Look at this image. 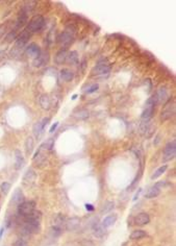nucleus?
<instances>
[{
  "instance_id": "obj_28",
  "label": "nucleus",
  "mask_w": 176,
  "mask_h": 246,
  "mask_svg": "<svg viewBox=\"0 0 176 246\" xmlns=\"http://www.w3.org/2000/svg\"><path fill=\"white\" fill-rule=\"evenodd\" d=\"M153 113H154V108H146L144 112L142 113V119L143 120H149L152 117Z\"/></svg>"
},
{
  "instance_id": "obj_13",
  "label": "nucleus",
  "mask_w": 176,
  "mask_h": 246,
  "mask_svg": "<svg viewBox=\"0 0 176 246\" xmlns=\"http://www.w3.org/2000/svg\"><path fill=\"white\" fill-rule=\"evenodd\" d=\"M67 55H68V51H67L66 48L61 49L60 51H57L56 55H55V63L57 65L64 64L67 59Z\"/></svg>"
},
{
  "instance_id": "obj_38",
  "label": "nucleus",
  "mask_w": 176,
  "mask_h": 246,
  "mask_svg": "<svg viewBox=\"0 0 176 246\" xmlns=\"http://www.w3.org/2000/svg\"><path fill=\"white\" fill-rule=\"evenodd\" d=\"M57 126H58V122H55L54 124H53V125L50 127V130H49V132H50V133H53L55 130H56V127H57Z\"/></svg>"
},
{
  "instance_id": "obj_27",
  "label": "nucleus",
  "mask_w": 176,
  "mask_h": 246,
  "mask_svg": "<svg viewBox=\"0 0 176 246\" xmlns=\"http://www.w3.org/2000/svg\"><path fill=\"white\" fill-rule=\"evenodd\" d=\"M53 145H54V139L53 138H49L47 139L46 141H45L44 143H43L42 145H41V148L40 149H46V150H51L53 147Z\"/></svg>"
},
{
  "instance_id": "obj_30",
  "label": "nucleus",
  "mask_w": 176,
  "mask_h": 246,
  "mask_svg": "<svg viewBox=\"0 0 176 246\" xmlns=\"http://www.w3.org/2000/svg\"><path fill=\"white\" fill-rule=\"evenodd\" d=\"M26 22H27V15H25V14L22 13L17 19V22H16V28L22 27V26H23Z\"/></svg>"
},
{
  "instance_id": "obj_29",
  "label": "nucleus",
  "mask_w": 176,
  "mask_h": 246,
  "mask_svg": "<svg viewBox=\"0 0 176 246\" xmlns=\"http://www.w3.org/2000/svg\"><path fill=\"white\" fill-rule=\"evenodd\" d=\"M32 130H34V135L36 136V138H40V136L43 134V132H44V128L42 127V124H41V122H38L36 123L34 125V128H32Z\"/></svg>"
},
{
  "instance_id": "obj_24",
  "label": "nucleus",
  "mask_w": 176,
  "mask_h": 246,
  "mask_svg": "<svg viewBox=\"0 0 176 246\" xmlns=\"http://www.w3.org/2000/svg\"><path fill=\"white\" fill-rule=\"evenodd\" d=\"M93 229H94V235L98 238H101L102 236L104 235V233H105V228H104L101 224H98V223H96V224L94 225Z\"/></svg>"
},
{
  "instance_id": "obj_26",
  "label": "nucleus",
  "mask_w": 176,
  "mask_h": 246,
  "mask_svg": "<svg viewBox=\"0 0 176 246\" xmlns=\"http://www.w3.org/2000/svg\"><path fill=\"white\" fill-rule=\"evenodd\" d=\"M34 149V139L31 137H28L25 141V151L27 154H30Z\"/></svg>"
},
{
  "instance_id": "obj_36",
  "label": "nucleus",
  "mask_w": 176,
  "mask_h": 246,
  "mask_svg": "<svg viewBox=\"0 0 176 246\" xmlns=\"http://www.w3.org/2000/svg\"><path fill=\"white\" fill-rule=\"evenodd\" d=\"M98 88H99V86L97 85V83H95V85H93V86H91V87L89 88V89L87 90V93L88 94H92V93H94V92H96L98 90Z\"/></svg>"
},
{
  "instance_id": "obj_21",
  "label": "nucleus",
  "mask_w": 176,
  "mask_h": 246,
  "mask_svg": "<svg viewBox=\"0 0 176 246\" xmlns=\"http://www.w3.org/2000/svg\"><path fill=\"white\" fill-rule=\"evenodd\" d=\"M74 117L76 119H79V120H85V119H88L90 117V112L88 110L83 108V110H79L77 112H75Z\"/></svg>"
},
{
  "instance_id": "obj_37",
  "label": "nucleus",
  "mask_w": 176,
  "mask_h": 246,
  "mask_svg": "<svg viewBox=\"0 0 176 246\" xmlns=\"http://www.w3.org/2000/svg\"><path fill=\"white\" fill-rule=\"evenodd\" d=\"M49 121H50V118H48V117H47V118H44L42 121H41V124H42V127L44 128V130H45V127H46V125H47V124H48V123H49Z\"/></svg>"
},
{
  "instance_id": "obj_22",
  "label": "nucleus",
  "mask_w": 176,
  "mask_h": 246,
  "mask_svg": "<svg viewBox=\"0 0 176 246\" xmlns=\"http://www.w3.org/2000/svg\"><path fill=\"white\" fill-rule=\"evenodd\" d=\"M144 237H146V233L143 229H137V231H134L130 234V239L131 240H140L143 239Z\"/></svg>"
},
{
  "instance_id": "obj_1",
  "label": "nucleus",
  "mask_w": 176,
  "mask_h": 246,
  "mask_svg": "<svg viewBox=\"0 0 176 246\" xmlns=\"http://www.w3.org/2000/svg\"><path fill=\"white\" fill-rule=\"evenodd\" d=\"M44 24H45V19L42 17V16H40V15L34 16V17H32L31 19H30V21L28 22L26 30H27L29 34L38 32L42 29Z\"/></svg>"
},
{
  "instance_id": "obj_11",
  "label": "nucleus",
  "mask_w": 176,
  "mask_h": 246,
  "mask_svg": "<svg viewBox=\"0 0 176 246\" xmlns=\"http://www.w3.org/2000/svg\"><path fill=\"white\" fill-rule=\"evenodd\" d=\"M79 223H80V221H79V219L77 218V217H73V218H70L68 219V220H66V228L67 231H75V229H77V227L79 226Z\"/></svg>"
},
{
  "instance_id": "obj_19",
  "label": "nucleus",
  "mask_w": 176,
  "mask_h": 246,
  "mask_svg": "<svg viewBox=\"0 0 176 246\" xmlns=\"http://www.w3.org/2000/svg\"><path fill=\"white\" fill-rule=\"evenodd\" d=\"M60 76L63 81H71L73 79V77H74V74H73L72 71L69 70V69H63V70H61V72H60Z\"/></svg>"
},
{
  "instance_id": "obj_14",
  "label": "nucleus",
  "mask_w": 176,
  "mask_h": 246,
  "mask_svg": "<svg viewBox=\"0 0 176 246\" xmlns=\"http://www.w3.org/2000/svg\"><path fill=\"white\" fill-rule=\"evenodd\" d=\"M12 201H13L15 204H18V206L24 201V194H23V192H22V190L20 189V188H18V189H16L15 191H14Z\"/></svg>"
},
{
  "instance_id": "obj_41",
  "label": "nucleus",
  "mask_w": 176,
  "mask_h": 246,
  "mask_svg": "<svg viewBox=\"0 0 176 246\" xmlns=\"http://www.w3.org/2000/svg\"><path fill=\"white\" fill-rule=\"evenodd\" d=\"M3 231H4V228H3V227H2V228H0V238L2 237V234H3Z\"/></svg>"
},
{
  "instance_id": "obj_15",
  "label": "nucleus",
  "mask_w": 176,
  "mask_h": 246,
  "mask_svg": "<svg viewBox=\"0 0 176 246\" xmlns=\"http://www.w3.org/2000/svg\"><path fill=\"white\" fill-rule=\"evenodd\" d=\"M36 179V172L32 169H28L23 176V184H31Z\"/></svg>"
},
{
  "instance_id": "obj_12",
  "label": "nucleus",
  "mask_w": 176,
  "mask_h": 246,
  "mask_svg": "<svg viewBox=\"0 0 176 246\" xmlns=\"http://www.w3.org/2000/svg\"><path fill=\"white\" fill-rule=\"evenodd\" d=\"M110 71V68L107 65H97L96 67H94L92 72L93 74L96 75H104V74H108Z\"/></svg>"
},
{
  "instance_id": "obj_5",
  "label": "nucleus",
  "mask_w": 176,
  "mask_h": 246,
  "mask_svg": "<svg viewBox=\"0 0 176 246\" xmlns=\"http://www.w3.org/2000/svg\"><path fill=\"white\" fill-rule=\"evenodd\" d=\"M29 38H30V34L26 29H24L23 31L19 34V37L17 38V40H16L15 47L17 49H22L26 44H27Z\"/></svg>"
},
{
  "instance_id": "obj_17",
  "label": "nucleus",
  "mask_w": 176,
  "mask_h": 246,
  "mask_svg": "<svg viewBox=\"0 0 176 246\" xmlns=\"http://www.w3.org/2000/svg\"><path fill=\"white\" fill-rule=\"evenodd\" d=\"M116 220H117V215L116 214H110V215L106 216L105 218L103 219L101 225L104 227V228H106V227L112 226V225L116 222Z\"/></svg>"
},
{
  "instance_id": "obj_10",
  "label": "nucleus",
  "mask_w": 176,
  "mask_h": 246,
  "mask_svg": "<svg viewBox=\"0 0 176 246\" xmlns=\"http://www.w3.org/2000/svg\"><path fill=\"white\" fill-rule=\"evenodd\" d=\"M149 222H150V217H149V215L146 214V213H141V214H139L138 216L134 218V223H136L137 225H140V226L148 224Z\"/></svg>"
},
{
  "instance_id": "obj_7",
  "label": "nucleus",
  "mask_w": 176,
  "mask_h": 246,
  "mask_svg": "<svg viewBox=\"0 0 176 246\" xmlns=\"http://www.w3.org/2000/svg\"><path fill=\"white\" fill-rule=\"evenodd\" d=\"M175 114V103H169L165 106L164 111L161 112V119L163 120H168L172 116H174Z\"/></svg>"
},
{
  "instance_id": "obj_39",
  "label": "nucleus",
  "mask_w": 176,
  "mask_h": 246,
  "mask_svg": "<svg viewBox=\"0 0 176 246\" xmlns=\"http://www.w3.org/2000/svg\"><path fill=\"white\" fill-rule=\"evenodd\" d=\"M85 209H87L88 211H90V212H92V211H94V206H92L91 204H85Z\"/></svg>"
},
{
  "instance_id": "obj_23",
  "label": "nucleus",
  "mask_w": 176,
  "mask_h": 246,
  "mask_svg": "<svg viewBox=\"0 0 176 246\" xmlns=\"http://www.w3.org/2000/svg\"><path fill=\"white\" fill-rule=\"evenodd\" d=\"M77 59H78V55H77V52L76 51H71V52L68 53V55H67V59L66 62L68 63V64H76L77 63Z\"/></svg>"
},
{
  "instance_id": "obj_8",
  "label": "nucleus",
  "mask_w": 176,
  "mask_h": 246,
  "mask_svg": "<svg viewBox=\"0 0 176 246\" xmlns=\"http://www.w3.org/2000/svg\"><path fill=\"white\" fill-rule=\"evenodd\" d=\"M26 53H27V55H29V56L34 57V59H37V57L41 54L40 46H39L38 44H36V43H31V44L28 45L27 48H26Z\"/></svg>"
},
{
  "instance_id": "obj_32",
  "label": "nucleus",
  "mask_w": 176,
  "mask_h": 246,
  "mask_svg": "<svg viewBox=\"0 0 176 246\" xmlns=\"http://www.w3.org/2000/svg\"><path fill=\"white\" fill-rule=\"evenodd\" d=\"M0 189H1V191H2V193L4 194H7L9 191V189H11V184L7 182H2V184H0Z\"/></svg>"
},
{
  "instance_id": "obj_9",
  "label": "nucleus",
  "mask_w": 176,
  "mask_h": 246,
  "mask_svg": "<svg viewBox=\"0 0 176 246\" xmlns=\"http://www.w3.org/2000/svg\"><path fill=\"white\" fill-rule=\"evenodd\" d=\"M168 96L169 95H168L167 89L166 88H159L154 96L155 100H156V103H165L168 98H169Z\"/></svg>"
},
{
  "instance_id": "obj_40",
  "label": "nucleus",
  "mask_w": 176,
  "mask_h": 246,
  "mask_svg": "<svg viewBox=\"0 0 176 246\" xmlns=\"http://www.w3.org/2000/svg\"><path fill=\"white\" fill-rule=\"evenodd\" d=\"M141 191H142V189H139V190H138V192H137L136 195H134V201H136V200L138 199V197H139V195H140Z\"/></svg>"
},
{
  "instance_id": "obj_16",
  "label": "nucleus",
  "mask_w": 176,
  "mask_h": 246,
  "mask_svg": "<svg viewBox=\"0 0 176 246\" xmlns=\"http://www.w3.org/2000/svg\"><path fill=\"white\" fill-rule=\"evenodd\" d=\"M161 194V189L156 187V186H153V187L149 188L148 191L146 192L145 194V198L147 199H152V198H155Z\"/></svg>"
},
{
  "instance_id": "obj_4",
  "label": "nucleus",
  "mask_w": 176,
  "mask_h": 246,
  "mask_svg": "<svg viewBox=\"0 0 176 246\" xmlns=\"http://www.w3.org/2000/svg\"><path fill=\"white\" fill-rule=\"evenodd\" d=\"M73 40H74V34L67 31V30L63 31L60 36L57 37V42L64 47L69 46L73 42Z\"/></svg>"
},
{
  "instance_id": "obj_3",
  "label": "nucleus",
  "mask_w": 176,
  "mask_h": 246,
  "mask_svg": "<svg viewBox=\"0 0 176 246\" xmlns=\"http://www.w3.org/2000/svg\"><path fill=\"white\" fill-rule=\"evenodd\" d=\"M176 154V141L172 140L171 142H169L165 147V150H164V157H163V161L164 162H168L171 161L175 157Z\"/></svg>"
},
{
  "instance_id": "obj_42",
  "label": "nucleus",
  "mask_w": 176,
  "mask_h": 246,
  "mask_svg": "<svg viewBox=\"0 0 176 246\" xmlns=\"http://www.w3.org/2000/svg\"><path fill=\"white\" fill-rule=\"evenodd\" d=\"M76 97H77V95H73L72 99H76Z\"/></svg>"
},
{
  "instance_id": "obj_33",
  "label": "nucleus",
  "mask_w": 176,
  "mask_h": 246,
  "mask_svg": "<svg viewBox=\"0 0 176 246\" xmlns=\"http://www.w3.org/2000/svg\"><path fill=\"white\" fill-rule=\"evenodd\" d=\"M155 104H157V103H156V100H155V97L153 96V97H150L147 99L146 108H154Z\"/></svg>"
},
{
  "instance_id": "obj_2",
  "label": "nucleus",
  "mask_w": 176,
  "mask_h": 246,
  "mask_svg": "<svg viewBox=\"0 0 176 246\" xmlns=\"http://www.w3.org/2000/svg\"><path fill=\"white\" fill-rule=\"evenodd\" d=\"M36 209V204L34 201H23L18 206V214L21 217H26L31 214Z\"/></svg>"
},
{
  "instance_id": "obj_6",
  "label": "nucleus",
  "mask_w": 176,
  "mask_h": 246,
  "mask_svg": "<svg viewBox=\"0 0 176 246\" xmlns=\"http://www.w3.org/2000/svg\"><path fill=\"white\" fill-rule=\"evenodd\" d=\"M152 123H151L150 119L149 120H143L140 124V132L142 135H147V136H150L152 134Z\"/></svg>"
},
{
  "instance_id": "obj_34",
  "label": "nucleus",
  "mask_w": 176,
  "mask_h": 246,
  "mask_svg": "<svg viewBox=\"0 0 176 246\" xmlns=\"http://www.w3.org/2000/svg\"><path fill=\"white\" fill-rule=\"evenodd\" d=\"M15 39H17V31H16V29L13 30V31H11L9 34H7V42H12V41L15 40Z\"/></svg>"
},
{
  "instance_id": "obj_20",
  "label": "nucleus",
  "mask_w": 176,
  "mask_h": 246,
  "mask_svg": "<svg viewBox=\"0 0 176 246\" xmlns=\"http://www.w3.org/2000/svg\"><path fill=\"white\" fill-rule=\"evenodd\" d=\"M15 157H16V164H15V167L16 169H21L22 167H23L24 165V157L23 155H22L21 151L20 150H16L15 151Z\"/></svg>"
},
{
  "instance_id": "obj_18",
  "label": "nucleus",
  "mask_w": 176,
  "mask_h": 246,
  "mask_svg": "<svg viewBox=\"0 0 176 246\" xmlns=\"http://www.w3.org/2000/svg\"><path fill=\"white\" fill-rule=\"evenodd\" d=\"M114 208H115L114 201L107 200V201L104 202V204L101 206V208H100V214H107V213L112 212V211L114 210Z\"/></svg>"
},
{
  "instance_id": "obj_25",
  "label": "nucleus",
  "mask_w": 176,
  "mask_h": 246,
  "mask_svg": "<svg viewBox=\"0 0 176 246\" xmlns=\"http://www.w3.org/2000/svg\"><path fill=\"white\" fill-rule=\"evenodd\" d=\"M167 168H168L167 165H164V166H161V167H159L157 170H155L154 173L151 175V179H156V178H158L161 175H163V174L166 172V170H167Z\"/></svg>"
},
{
  "instance_id": "obj_35",
  "label": "nucleus",
  "mask_w": 176,
  "mask_h": 246,
  "mask_svg": "<svg viewBox=\"0 0 176 246\" xmlns=\"http://www.w3.org/2000/svg\"><path fill=\"white\" fill-rule=\"evenodd\" d=\"M14 246H28V243L24 239H18L14 243Z\"/></svg>"
},
{
  "instance_id": "obj_31",
  "label": "nucleus",
  "mask_w": 176,
  "mask_h": 246,
  "mask_svg": "<svg viewBox=\"0 0 176 246\" xmlns=\"http://www.w3.org/2000/svg\"><path fill=\"white\" fill-rule=\"evenodd\" d=\"M40 103H41V105H42V108H45V110H48V108H50V100H49V97L47 95L41 96Z\"/></svg>"
}]
</instances>
